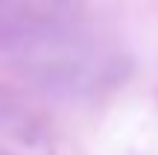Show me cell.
Here are the masks:
<instances>
[{"instance_id":"obj_1","label":"cell","mask_w":158,"mask_h":155,"mask_svg":"<svg viewBox=\"0 0 158 155\" xmlns=\"http://www.w3.org/2000/svg\"><path fill=\"white\" fill-rule=\"evenodd\" d=\"M0 56L27 79L62 91H85L111 76V59L100 44L62 21L0 27Z\"/></svg>"},{"instance_id":"obj_2","label":"cell","mask_w":158,"mask_h":155,"mask_svg":"<svg viewBox=\"0 0 158 155\" xmlns=\"http://www.w3.org/2000/svg\"><path fill=\"white\" fill-rule=\"evenodd\" d=\"M0 155H53V141L32 114L0 103Z\"/></svg>"},{"instance_id":"obj_3","label":"cell","mask_w":158,"mask_h":155,"mask_svg":"<svg viewBox=\"0 0 158 155\" xmlns=\"http://www.w3.org/2000/svg\"><path fill=\"white\" fill-rule=\"evenodd\" d=\"M64 0H0V27L62 21Z\"/></svg>"}]
</instances>
